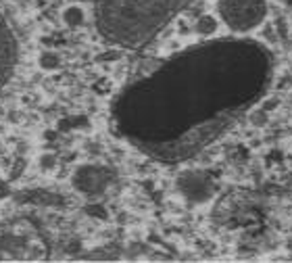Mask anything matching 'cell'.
<instances>
[{
  "label": "cell",
  "instance_id": "obj_1",
  "mask_svg": "<svg viewBox=\"0 0 292 263\" xmlns=\"http://www.w3.org/2000/svg\"><path fill=\"white\" fill-rule=\"evenodd\" d=\"M274 73V55L259 38H209L123 86L109 124L136 153L179 163L263 100Z\"/></svg>",
  "mask_w": 292,
  "mask_h": 263
},
{
  "label": "cell",
  "instance_id": "obj_4",
  "mask_svg": "<svg viewBox=\"0 0 292 263\" xmlns=\"http://www.w3.org/2000/svg\"><path fill=\"white\" fill-rule=\"evenodd\" d=\"M269 19V0H219L217 21L230 36H253Z\"/></svg>",
  "mask_w": 292,
  "mask_h": 263
},
{
  "label": "cell",
  "instance_id": "obj_7",
  "mask_svg": "<svg viewBox=\"0 0 292 263\" xmlns=\"http://www.w3.org/2000/svg\"><path fill=\"white\" fill-rule=\"evenodd\" d=\"M63 21L69 27H79L86 21V11L82 4H67L63 8Z\"/></svg>",
  "mask_w": 292,
  "mask_h": 263
},
{
  "label": "cell",
  "instance_id": "obj_3",
  "mask_svg": "<svg viewBox=\"0 0 292 263\" xmlns=\"http://www.w3.org/2000/svg\"><path fill=\"white\" fill-rule=\"evenodd\" d=\"M50 245L34 221L6 219L0 221V259L4 261H32L46 259Z\"/></svg>",
  "mask_w": 292,
  "mask_h": 263
},
{
  "label": "cell",
  "instance_id": "obj_8",
  "mask_svg": "<svg viewBox=\"0 0 292 263\" xmlns=\"http://www.w3.org/2000/svg\"><path fill=\"white\" fill-rule=\"evenodd\" d=\"M58 63H61V59H58V55L53 53V50H44V53H40V57H38V65L42 69H57Z\"/></svg>",
  "mask_w": 292,
  "mask_h": 263
},
{
  "label": "cell",
  "instance_id": "obj_5",
  "mask_svg": "<svg viewBox=\"0 0 292 263\" xmlns=\"http://www.w3.org/2000/svg\"><path fill=\"white\" fill-rule=\"evenodd\" d=\"M115 180V174L111 167L105 165H82L75 169L71 178V184L77 192L88 197H98L111 186V182Z\"/></svg>",
  "mask_w": 292,
  "mask_h": 263
},
{
  "label": "cell",
  "instance_id": "obj_6",
  "mask_svg": "<svg viewBox=\"0 0 292 263\" xmlns=\"http://www.w3.org/2000/svg\"><path fill=\"white\" fill-rule=\"evenodd\" d=\"M17 63V40L13 27L0 13V88H2L8 77L13 75V69Z\"/></svg>",
  "mask_w": 292,
  "mask_h": 263
},
{
  "label": "cell",
  "instance_id": "obj_2",
  "mask_svg": "<svg viewBox=\"0 0 292 263\" xmlns=\"http://www.w3.org/2000/svg\"><path fill=\"white\" fill-rule=\"evenodd\" d=\"M190 0H94V25L107 44L138 50L163 32Z\"/></svg>",
  "mask_w": 292,
  "mask_h": 263
}]
</instances>
